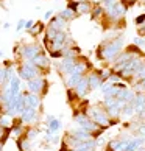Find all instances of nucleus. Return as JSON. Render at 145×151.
<instances>
[{
    "mask_svg": "<svg viewBox=\"0 0 145 151\" xmlns=\"http://www.w3.org/2000/svg\"><path fill=\"white\" fill-rule=\"evenodd\" d=\"M42 86H44V81L41 78H35V80L28 81V89L31 91V93H38L39 91H42Z\"/></svg>",
    "mask_w": 145,
    "mask_h": 151,
    "instance_id": "obj_1",
    "label": "nucleus"
},
{
    "mask_svg": "<svg viewBox=\"0 0 145 151\" xmlns=\"http://www.w3.org/2000/svg\"><path fill=\"white\" fill-rule=\"evenodd\" d=\"M59 128H61V122L56 120V119H53L52 122H50V125H48V131H47V134L56 132V131H59Z\"/></svg>",
    "mask_w": 145,
    "mask_h": 151,
    "instance_id": "obj_2",
    "label": "nucleus"
}]
</instances>
